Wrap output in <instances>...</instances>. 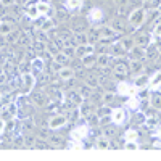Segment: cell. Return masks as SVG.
<instances>
[{"mask_svg": "<svg viewBox=\"0 0 161 161\" xmlns=\"http://www.w3.org/2000/svg\"><path fill=\"white\" fill-rule=\"evenodd\" d=\"M147 19V10L143 7H137V8H134L130 13H129V16H127V23L132 26V28H139V26H142Z\"/></svg>", "mask_w": 161, "mask_h": 161, "instance_id": "6da1fadb", "label": "cell"}, {"mask_svg": "<svg viewBox=\"0 0 161 161\" xmlns=\"http://www.w3.org/2000/svg\"><path fill=\"white\" fill-rule=\"evenodd\" d=\"M21 87H23V93L28 95L31 93L36 87V74L28 71V73H23L21 74Z\"/></svg>", "mask_w": 161, "mask_h": 161, "instance_id": "7a4b0ae2", "label": "cell"}, {"mask_svg": "<svg viewBox=\"0 0 161 161\" xmlns=\"http://www.w3.org/2000/svg\"><path fill=\"white\" fill-rule=\"evenodd\" d=\"M18 116V105L16 102H8L2 105V119H15Z\"/></svg>", "mask_w": 161, "mask_h": 161, "instance_id": "3957f363", "label": "cell"}, {"mask_svg": "<svg viewBox=\"0 0 161 161\" xmlns=\"http://www.w3.org/2000/svg\"><path fill=\"white\" fill-rule=\"evenodd\" d=\"M116 89H118L119 95H124V97H134L140 90L136 84H129V82H124V80H121Z\"/></svg>", "mask_w": 161, "mask_h": 161, "instance_id": "277c9868", "label": "cell"}, {"mask_svg": "<svg viewBox=\"0 0 161 161\" xmlns=\"http://www.w3.org/2000/svg\"><path fill=\"white\" fill-rule=\"evenodd\" d=\"M68 124V116L66 114H53L50 119H48V129H61Z\"/></svg>", "mask_w": 161, "mask_h": 161, "instance_id": "5b68a950", "label": "cell"}, {"mask_svg": "<svg viewBox=\"0 0 161 161\" xmlns=\"http://www.w3.org/2000/svg\"><path fill=\"white\" fill-rule=\"evenodd\" d=\"M127 119V113L124 108H114L111 111V123L116 126H123Z\"/></svg>", "mask_w": 161, "mask_h": 161, "instance_id": "8992f818", "label": "cell"}, {"mask_svg": "<svg viewBox=\"0 0 161 161\" xmlns=\"http://www.w3.org/2000/svg\"><path fill=\"white\" fill-rule=\"evenodd\" d=\"M103 18H105V13H103V10L100 7H93L89 11V15H87V21L92 23V24H98Z\"/></svg>", "mask_w": 161, "mask_h": 161, "instance_id": "52a82bcc", "label": "cell"}, {"mask_svg": "<svg viewBox=\"0 0 161 161\" xmlns=\"http://www.w3.org/2000/svg\"><path fill=\"white\" fill-rule=\"evenodd\" d=\"M129 73H130L129 64H126V63H123V61H118V63L113 66V76H114V77L123 79V77H126Z\"/></svg>", "mask_w": 161, "mask_h": 161, "instance_id": "ba28073f", "label": "cell"}, {"mask_svg": "<svg viewBox=\"0 0 161 161\" xmlns=\"http://www.w3.org/2000/svg\"><path fill=\"white\" fill-rule=\"evenodd\" d=\"M44 68H45V63H44L42 58L36 57V58H32V60L29 61V71L34 73L36 76H37V74H42V73H44Z\"/></svg>", "mask_w": 161, "mask_h": 161, "instance_id": "9c48e42d", "label": "cell"}, {"mask_svg": "<svg viewBox=\"0 0 161 161\" xmlns=\"http://www.w3.org/2000/svg\"><path fill=\"white\" fill-rule=\"evenodd\" d=\"M24 16L28 18L29 21H37L40 16V11H39V8H37V3H31V5H28L24 8Z\"/></svg>", "mask_w": 161, "mask_h": 161, "instance_id": "30bf717a", "label": "cell"}, {"mask_svg": "<svg viewBox=\"0 0 161 161\" xmlns=\"http://www.w3.org/2000/svg\"><path fill=\"white\" fill-rule=\"evenodd\" d=\"M145 47H140V45H134L129 52H127V58L129 60H143L145 58Z\"/></svg>", "mask_w": 161, "mask_h": 161, "instance_id": "8fae6325", "label": "cell"}, {"mask_svg": "<svg viewBox=\"0 0 161 161\" xmlns=\"http://www.w3.org/2000/svg\"><path fill=\"white\" fill-rule=\"evenodd\" d=\"M95 52V47H93V44H79L76 45V57L77 58H82L86 55H89V53H93Z\"/></svg>", "mask_w": 161, "mask_h": 161, "instance_id": "7c38bea8", "label": "cell"}, {"mask_svg": "<svg viewBox=\"0 0 161 161\" xmlns=\"http://www.w3.org/2000/svg\"><path fill=\"white\" fill-rule=\"evenodd\" d=\"M119 36V32L111 28V26H102L100 28V39H106V40H114Z\"/></svg>", "mask_w": 161, "mask_h": 161, "instance_id": "4fadbf2b", "label": "cell"}, {"mask_svg": "<svg viewBox=\"0 0 161 161\" xmlns=\"http://www.w3.org/2000/svg\"><path fill=\"white\" fill-rule=\"evenodd\" d=\"M127 53V50L123 47V44L119 42H113L111 45H110V55L113 57V58H121V57H124Z\"/></svg>", "mask_w": 161, "mask_h": 161, "instance_id": "5bb4252c", "label": "cell"}, {"mask_svg": "<svg viewBox=\"0 0 161 161\" xmlns=\"http://www.w3.org/2000/svg\"><path fill=\"white\" fill-rule=\"evenodd\" d=\"M89 136V126L84 124V126H77L73 129L71 132V139H76V140H82V139H87Z\"/></svg>", "mask_w": 161, "mask_h": 161, "instance_id": "9a60e30c", "label": "cell"}, {"mask_svg": "<svg viewBox=\"0 0 161 161\" xmlns=\"http://www.w3.org/2000/svg\"><path fill=\"white\" fill-rule=\"evenodd\" d=\"M84 97L80 95V92H69L68 93V103H69V106L71 108H76V106H80L84 103Z\"/></svg>", "mask_w": 161, "mask_h": 161, "instance_id": "2e32d148", "label": "cell"}, {"mask_svg": "<svg viewBox=\"0 0 161 161\" xmlns=\"http://www.w3.org/2000/svg\"><path fill=\"white\" fill-rule=\"evenodd\" d=\"M95 148L100 150V152H106V150H110L111 148V142H110V137L108 136H100L97 137V142H95Z\"/></svg>", "mask_w": 161, "mask_h": 161, "instance_id": "e0dca14e", "label": "cell"}, {"mask_svg": "<svg viewBox=\"0 0 161 161\" xmlns=\"http://www.w3.org/2000/svg\"><path fill=\"white\" fill-rule=\"evenodd\" d=\"M129 68H130V73H132L134 76L142 74L143 69H145L143 60H129Z\"/></svg>", "mask_w": 161, "mask_h": 161, "instance_id": "ac0fdd59", "label": "cell"}, {"mask_svg": "<svg viewBox=\"0 0 161 161\" xmlns=\"http://www.w3.org/2000/svg\"><path fill=\"white\" fill-rule=\"evenodd\" d=\"M79 110H80V114H82V118L89 119V118H92L93 111H95V106H93L92 102H86V100H84V103L79 106Z\"/></svg>", "mask_w": 161, "mask_h": 161, "instance_id": "d6986e66", "label": "cell"}, {"mask_svg": "<svg viewBox=\"0 0 161 161\" xmlns=\"http://www.w3.org/2000/svg\"><path fill=\"white\" fill-rule=\"evenodd\" d=\"M57 76H58L60 80H69V79L74 77V69L69 68V66H61L57 73Z\"/></svg>", "mask_w": 161, "mask_h": 161, "instance_id": "ffe728a7", "label": "cell"}, {"mask_svg": "<svg viewBox=\"0 0 161 161\" xmlns=\"http://www.w3.org/2000/svg\"><path fill=\"white\" fill-rule=\"evenodd\" d=\"M113 60L114 58L110 55V53H98L97 55V64L100 66V68H108Z\"/></svg>", "mask_w": 161, "mask_h": 161, "instance_id": "44dd1931", "label": "cell"}, {"mask_svg": "<svg viewBox=\"0 0 161 161\" xmlns=\"http://www.w3.org/2000/svg\"><path fill=\"white\" fill-rule=\"evenodd\" d=\"M84 7V0H64V8L68 11H79Z\"/></svg>", "mask_w": 161, "mask_h": 161, "instance_id": "7402d4cb", "label": "cell"}, {"mask_svg": "<svg viewBox=\"0 0 161 161\" xmlns=\"http://www.w3.org/2000/svg\"><path fill=\"white\" fill-rule=\"evenodd\" d=\"M52 29H55V21H53L52 18L47 16L42 21H39V31L47 32V31H52Z\"/></svg>", "mask_w": 161, "mask_h": 161, "instance_id": "603a6c76", "label": "cell"}, {"mask_svg": "<svg viewBox=\"0 0 161 161\" xmlns=\"http://www.w3.org/2000/svg\"><path fill=\"white\" fill-rule=\"evenodd\" d=\"M147 50V53H145V58H148V60H153V61H156V58L159 57V53H161V50L156 47V45H148L145 48Z\"/></svg>", "mask_w": 161, "mask_h": 161, "instance_id": "cb8c5ba5", "label": "cell"}, {"mask_svg": "<svg viewBox=\"0 0 161 161\" xmlns=\"http://www.w3.org/2000/svg\"><path fill=\"white\" fill-rule=\"evenodd\" d=\"M158 87H161V71H156L155 74H152L150 82H148V89L150 90H156Z\"/></svg>", "mask_w": 161, "mask_h": 161, "instance_id": "d4e9b609", "label": "cell"}, {"mask_svg": "<svg viewBox=\"0 0 161 161\" xmlns=\"http://www.w3.org/2000/svg\"><path fill=\"white\" fill-rule=\"evenodd\" d=\"M80 61H82L84 68H92V66L97 64V55H95V53H89V55L80 58Z\"/></svg>", "mask_w": 161, "mask_h": 161, "instance_id": "484cf974", "label": "cell"}, {"mask_svg": "<svg viewBox=\"0 0 161 161\" xmlns=\"http://www.w3.org/2000/svg\"><path fill=\"white\" fill-rule=\"evenodd\" d=\"M36 3H37V8H39V11H40V15H42V16H48L52 13V5L48 2L39 0V2H36Z\"/></svg>", "mask_w": 161, "mask_h": 161, "instance_id": "4316f807", "label": "cell"}, {"mask_svg": "<svg viewBox=\"0 0 161 161\" xmlns=\"http://www.w3.org/2000/svg\"><path fill=\"white\" fill-rule=\"evenodd\" d=\"M84 80H86V84L89 87H92V89H97L100 86V79H98L97 74H86L84 76Z\"/></svg>", "mask_w": 161, "mask_h": 161, "instance_id": "83f0119b", "label": "cell"}, {"mask_svg": "<svg viewBox=\"0 0 161 161\" xmlns=\"http://www.w3.org/2000/svg\"><path fill=\"white\" fill-rule=\"evenodd\" d=\"M134 39H136V45H140V47H145V48L152 44V39H150L148 34H139L137 37H134Z\"/></svg>", "mask_w": 161, "mask_h": 161, "instance_id": "f1b7e54d", "label": "cell"}, {"mask_svg": "<svg viewBox=\"0 0 161 161\" xmlns=\"http://www.w3.org/2000/svg\"><path fill=\"white\" fill-rule=\"evenodd\" d=\"M47 97H45V93L44 92H36L34 95H32V103L36 105V106H44L45 103H47Z\"/></svg>", "mask_w": 161, "mask_h": 161, "instance_id": "f546056e", "label": "cell"}, {"mask_svg": "<svg viewBox=\"0 0 161 161\" xmlns=\"http://www.w3.org/2000/svg\"><path fill=\"white\" fill-rule=\"evenodd\" d=\"M69 60H71V58H69L68 55H66V53H64L63 50H61L60 53H57L55 57H53V61H55V63H58L60 66H66Z\"/></svg>", "mask_w": 161, "mask_h": 161, "instance_id": "4dcf8cb0", "label": "cell"}, {"mask_svg": "<svg viewBox=\"0 0 161 161\" xmlns=\"http://www.w3.org/2000/svg\"><path fill=\"white\" fill-rule=\"evenodd\" d=\"M13 23H10V21H7V19H2V26H0V32H2V37H7L11 31H15L13 29Z\"/></svg>", "mask_w": 161, "mask_h": 161, "instance_id": "1f68e13d", "label": "cell"}, {"mask_svg": "<svg viewBox=\"0 0 161 161\" xmlns=\"http://www.w3.org/2000/svg\"><path fill=\"white\" fill-rule=\"evenodd\" d=\"M119 42L123 44V47H124V48L129 52L134 45H136V39L130 37V36H126V37H121V39H119Z\"/></svg>", "mask_w": 161, "mask_h": 161, "instance_id": "d6a6232c", "label": "cell"}, {"mask_svg": "<svg viewBox=\"0 0 161 161\" xmlns=\"http://www.w3.org/2000/svg\"><path fill=\"white\" fill-rule=\"evenodd\" d=\"M148 82H150V77H148V76H145V74H139L134 84H136L139 89H143V87H148Z\"/></svg>", "mask_w": 161, "mask_h": 161, "instance_id": "836d02e7", "label": "cell"}, {"mask_svg": "<svg viewBox=\"0 0 161 161\" xmlns=\"http://www.w3.org/2000/svg\"><path fill=\"white\" fill-rule=\"evenodd\" d=\"M66 116H68V121H71V123H76V121H77L80 116H82V114H80L79 106H76V108H71V110L68 111V114H66Z\"/></svg>", "mask_w": 161, "mask_h": 161, "instance_id": "e575fe53", "label": "cell"}, {"mask_svg": "<svg viewBox=\"0 0 161 161\" xmlns=\"http://www.w3.org/2000/svg\"><path fill=\"white\" fill-rule=\"evenodd\" d=\"M87 34H89V42L90 44L98 42V40H100V28H92Z\"/></svg>", "mask_w": 161, "mask_h": 161, "instance_id": "d590c367", "label": "cell"}, {"mask_svg": "<svg viewBox=\"0 0 161 161\" xmlns=\"http://www.w3.org/2000/svg\"><path fill=\"white\" fill-rule=\"evenodd\" d=\"M32 50H36V52H45L47 50V42L42 40V39H36L32 42Z\"/></svg>", "mask_w": 161, "mask_h": 161, "instance_id": "8d00e7d4", "label": "cell"}, {"mask_svg": "<svg viewBox=\"0 0 161 161\" xmlns=\"http://www.w3.org/2000/svg\"><path fill=\"white\" fill-rule=\"evenodd\" d=\"M24 148H36V143H37V137L34 136H24Z\"/></svg>", "mask_w": 161, "mask_h": 161, "instance_id": "74e56055", "label": "cell"}, {"mask_svg": "<svg viewBox=\"0 0 161 161\" xmlns=\"http://www.w3.org/2000/svg\"><path fill=\"white\" fill-rule=\"evenodd\" d=\"M93 90H95V89H92V87H89L87 84L86 86H82V87H80V95H82L86 100H90L92 97H93Z\"/></svg>", "mask_w": 161, "mask_h": 161, "instance_id": "f35d334b", "label": "cell"}, {"mask_svg": "<svg viewBox=\"0 0 161 161\" xmlns=\"http://www.w3.org/2000/svg\"><path fill=\"white\" fill-rule=\"evenodd\" d=\"M74 40L76 44H89V34L87 32H76L74 34Z\"/></svg>", "mask_w": 161, "mask_h": 161, "instance_id": "ab89813d", "label": "cell"}, {"mask_svg": "<svg viewBox=\"0 0 161 161\" xmlns=\"http://www.w3.org/2000/svg\"><path fill=\"white\" fill-rule=\"evenodd\" d=\"M114 98H116V93H114V92H111V90L105 92L103 95H102V102H103L105 105H110V103H113V102H114Z\"/></svg>", "mask_w": 161, "mask_h": 161, "instance_id": "60d3db41", "label": "cell"}, {"mask_svg": "<svg viewBox=\"0 0 161 161\" xmlns=\"http://www.w3.org/2000/svg\"><path fill=\"white\" fill-rule=\"evenodd\" d=\"M18 44L23 45V47H29V45H31V36H29L28 32H21V34H19Z\"/></svg>", "mask_w": 161, "mask_h": 161, "instance_id": "b9f144b4", "label": "cell"}, {"mask_svg": "<svg viewBox=\"0 0 161 161\" xmlns=\"http://www.w3.org/2000/svg\"><path fill=\"white\" fill-rule=\"evenodd\" d=\"M111 111H113V108H110L108 105H105V103H103L102 108H98V110H97V116H98V118H103V116H111Z\"/></svg>", "mask_w": 161, "mask_h": 161, "instance_id": "7bdbcfd3", "label": "cell"}, {"mask_svg": "<svg viewBox=\"0 0 161 161\" xmlns=\"http://www.w3.org/2000/svg\"><path fill=\"white\" fill-rule=\"evenodd\" d=\"M71 29H73L74 34H76V32H87V26H86L84 23H80V21H76V23H73Z\"/></svg>", "mask_w": 161, "mask_h": 161, "instance_id": "ee69618b", "label": "cell"}, {"mask_svg": "<svg viewBox=\"0 0 161 161\" xmlns=\"http://www.w3.org/2000/svg\"><path fill=\"white\" fill-rule=\"evenodd\" d=\"M124 150L126 152H136V150H139V142L137 140H126Z\"/></svg>", "mask_w": 161, "mask_h": 161, "instance_id": "f6af8a7d", "label": "cell"}, {"mask_svg": "<svg viewBox=\"0 0 161 161\" xmlns=\"http://www.w3.org/2000/svg\"><path fill=\"white\" fill-rule=\"evenodd\" d=\"M19 34H21L19 31H11V32L5 37V39H7V42H8V44H18V40H19Z\"/></svg>", "mask_w": 161, "mask_h": 161, "instance_id": "bcb514c9", "label": "cell"}, {"mask_svg": "<svg viewBox=\"0 0 161 161\" xmlns=\"http://www.w3.org/2000/svg\"><path fill=\"white\" fill-rule=\"evenodd\" d=\"M124 139H126V140H137V139H139V130H136V129H127L126 134H124Z\"/></svg>", "mask_w": 161, "mask_h": 161, "instance_id": "7dc6e473", "label": "cell"}, {"mask_svg": "<svg viewBox=\"0 0 161 161\" xmlns=\"http://www.w3.org/2000/svg\"><path fill=\"white\" fill-rule=\"evenodd\" d=\"M68 148H69V150H82V148H84V143L80 142V140L71 139V142L68 143Z\"/></svg>", "mask_w": 161, "mask_h": 161, "instance_id": "c3c4849f", "label": "cell"}, {"mask_svg": "<svg viewBox=\"0 0 161 161\" xmlns=\"http://www.w3.org/2000/svg\"><path fill=\"white\" fill-rule=\"evenodd\" d=\"M48 142H50L52 147H61L63 139H61L60 136H50V137H48Z\"/></svg>", "mask_w": 161, "mask_h": 161, "instance_id": "681fc988", "label": "cell"}, {"mask_svg": "<svg viewBox=\"0 0 161 161\" xmlns=\"http://www.w3.org/2000/svg\"><path fill=\"white\" fill-rule=\"evenodd\" d=\"M110 26H111V28H114L118 32H123V31L126 29V26L123 24V21H119V19H114V21H111V24H110Z\"/></svg>", "mask_w": 161, "mask_h": 161, "instance_id": "f907efd6", "label": "cell"}, {"mask_svg": "<svg viewBox=\"0 0 161 161\" xmlns=\"http://www.w3.org/2000/svg\"><path fill=\"white\" fill-rule=\"evenodd\" d=\"M152 34H153L155 39H161V19L155 24V28H153V32H152Z\"/></svg>", "mask_w": 161, "mask_h": 161, "instance_id": "816d5d0a", "label": "cell"}, {"mask_svg": "<svg viewBox=\"0 0 161 161\" xmlns=\"http://www.w3.org/2000/svg\"><path fill=\"white\" fill-rule=\"evenodd\" d=\"M139 105H140V100L136 98V97H130V100L127 102V106H129V108H132V110L139 108Z\"/></svg>", "mask_w": 161, "mask_h": 161, "instance_id": "f5cc1de1", "label": "cell"}, {"mask_svg": "<svg viewBox=\"0 0 161 161\" xmlns=\"http://www.w3.org/2000/svg\"><path fill=\"white\" fill-rule=\"evenodd\" d=\"M150 7L152 10H158L161 13V0H150Z\"/></svg>", "mask_w": 161, "mask_h": 161, "instance_id": "db71d44e", "label": "cell"}, {"mask_svg": "<svg viewBox=\"0 0 161 161\" xmlns=\"http://www.w3.org/2000/svg\"><path fill=\"white\" fill-rule=\"evenodd\" d=\"M152 106L156 110H161V97H153L152 98Z\"/></svg>", "mask_w": 161, "mask_h": 161, "instance_id": "11a10c76", "label": "cell"}, {"mask_svg": "<svg viewBox=\"0 0 161 161\" xmlns=\"http://www.w3.org/2000/svg\"><path fill=\"white\" fill-rule=\"evenodd\" d=\"M0 3H2V7H13L16 3V0H0Z\"/></svg>", "mask_w": 161, "mask_h": 161, "instance_id": "9f6ffc18", "label": "cell"}, {"mask_svg": "<svg viewBox=\"0 0 161 161\" xmlns=\"http://www.w3.org/2000/svg\"><path fill=\"white\" fill-rule=\"evenodd\" d=\"M127 2H129V0H113V3L118 5V7H124Z\"/></svg>", "mask_w": 161, "mask_h": 161, "instance_id": "6f0895ef", "label": "cell"}, {"mask_svg": "<svg viewBox=\"0 0 161 161\" xmlns=\"http://www.w3.org/2000/svg\"><path fill=\"white\" fill-rule=\"evenodd\" d=\"M158 136H159V139H161V126H158Z\"/></svg>", "mask_w": 161, "mask_h": 161, "instance_id": "680465c9", "label": "cell"}]
</instances>
